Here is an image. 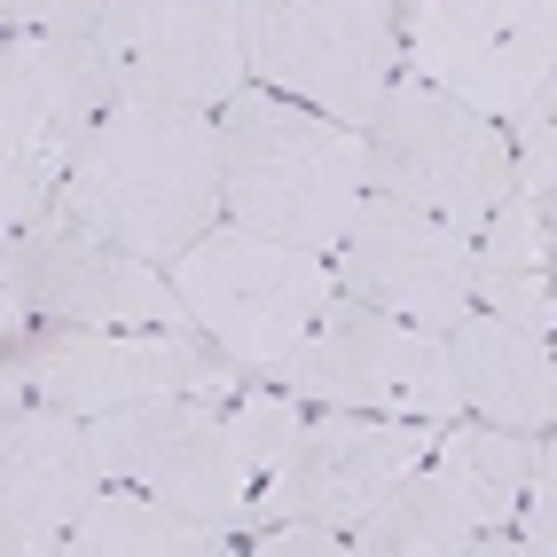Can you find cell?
Returning <instances> with one entry per match:
<instances>
[{
  "label": "cell",
  "mask_w": 557,
  "mask_h": 557,
  "mask_svg": "<svg viewBox=\"0 0 557 557\" xmlns=\"http://www.w3.org/2000/svg\"><path fill=\"white\" fill-rule=\"evenodd\" d=\"M534 471V432L510 424H440L432 456L393 479V495L346 534L361 557H503L510 518Z\"/></svg>",
  "instance_id": "obj_3"
},
{
  "label": "cell",
  "mask_w": 557,
  "mask_h": 557,
  "mask_svg": "<svg viewBox=\"0 0 557 557\" xmlns=\"http://www.w3.org/2000/svg\"><path fill=\"white\" fill-rule=\"evenodd\" d=\"M212 134H220V220L330 259L369 189L361 134L268 87H236L212 110Z\"/></svg>",
  "instance_id": "obj_2"
},
{
  "label": "cell",
  "mask_w": 557,
  "mask_h": 557,
  "mask_svg": "<svg viewBox=\"0 0 557 557\" xmlns=\"http://www.w3.org/2000/svg\"><path fill=\"white\" fill-rule=\"evenodd\" d=\"M87 440H95L102 479H126V487L189 510L205 527H228L236 542L251 534V479L228 440V400H205V393L126 400L87 417Z\"/></svg>",
  "instance_id": "obj_11"
},
{
  "label": "cell",
  "mask_w": 557,
  "mask_h": 557,
  "mask_svg": "<svg viewBox=\"0 0 557 557\" xmlns=\"http://www.w3.org/2000/svg\"><path fill=\"white\" fill-rule=\"evenodd\" d=\"M48 197H55V189H48L40 173H24V165H16L9 150H0V244H9V236L24 228V220L48 205Z\"/></svg>",
  "instance_id": "obj_22"
},
{
  "label": "cell",
  "mask_w": 557,
  "mask_h": 557,
  "mask_svg": "<svg viewBox=\"0 0 557 557\" xmlns=\"http://www.w3.org/2000/svg\"><path fill=\"white\" fill-rule=\"evenodd\" d=\"M110 0H0V24L9 32H63V40H87L102 24Z\"/></svg>",
  "instance_id": "obj_21"
},
{
  "label": "cell",
  "mask_w": 557,
  "mask_h": 557,
  "mask_svg": "<svg viewBox=\"0 0 557 557\" xmlns=\"http://www.w3.org/2000/svg\"><path fill=\"white\" fill-rule=\"evenodd\" d=\"M16 338H24V307L9 299V290H0V354H9Z\"/></svg>",
  "instance_id": "obj_23"
},
{
  "label": "cell",
  "mask_w": 557,
  "mask_h": 557,
  "mask_svg": "<svg viewBox=\"0 0 557 557\" xmlns=\"http://www.w3.org/2000/svg\"><path fill=\"white\" fill-rule=\"evenodd\" d=\"M0 290L24 307V322L55 330H141V322H189L173 299V283L87 228L63 197H48L24 228L0 244Z\"/></svg>",
  "instance_id": "obj_10"
},
{
  "label": "cell",
  "mask_w": 557,
  "mask_h": 557,
  "mask_svg": "<svg viewBox=\"0 0 557 557\" xmlns=\"http://www.w3.org/2000/svg\"><path fill=\"white\" fill-rule=\"evenodd\" d=\"M393 40L408 79L503 126L557 79V0H393Z\"/></svg>",
  "instance_id": "obj_8"
},
{
  "label": "cell",
  "mask_w": 557,
  "mask_h": 557,
  "mask_svg": "<svg viewBox=\"0 0 557 557\" xmlns=\"http://www.w3.org/2000/svg\"><path fill=\"white\" fill-rule=\"evenodd\" d=\"M354 134H361L369 189L448 220L456 236H471L479 220L510 197V141H503V126L479 119V110L456 102V95L408 79V71L385 79V95L369 102V119Z\"/></svg>",
  "instance_id": "obj_4"
},
{
  "label": "cell",
  "mask_w": 557,
  "mask_h": 557,
  "mask_svg": "<svg viewBox=\"0 0 557 557\" xmlns=\"http://www.w3.org/2000/svg\"><path fill=\"white\" fill-rule=\"evenodd\" d=\"M440 354H448L456 400L471 417L510 424V432H549V417H557V354H549L542 330L471 307V314H456L440 330Z\"/></svg>",
  "instance_id": "obj_17"
},
{
  "label": "cell",
  "mask_w": 557,
  "mask_h": 557,
  "mask_svg": "<svg viewBox=\"0 0 557 557\" xmlns=\"http://www.w3.org/2000/svg\"><path fill=\"white\" fill-rule=\"evenodd\" d=\"M440 424H408V417H369V408H314L290 432L283 463L259 479L251 495V527L275 518H314V527L354 534L369 510L393 495L400 471H417L432 456Z\"/></svg>",
  "instance_id": "obj_13"
},
{
  "label": "cell",
  "mask_w": 557,
  "mask_h": 557,
  "mask_svg": "<svg viewBox=\"0 0 557 557\" xmlns=\"http://www.w3.org/2000/svg\"><path fill=\"white\" fill-rule=\"evenodd\" d=\"M0 377L71 408V417H102V408L158 400V393L236 400L251 369L228 361L197 322H141V330H55L48 322V338L0 354Z\"/></svg>",
  "instance_id": "obj_6"
},
{
  "label": "cell",
  "mask_w": 557,
  "mask_h": 557,
  "mask_svg": "<svg viewBox=\"0 0 557 557\" xmlns=\"http://www.w3.org/2000/svg\"><path fill=\"white\" fill-rule=\"evenodd\" d=\"M95 487L87 417L0 377V557H55Z\"/></svg>",
  "instance_id": "obj_15"
},
{
  "label": "cell",
  "mask_w": 557,
  "mask_h": 557,
  "mask_svg": "<svg viewBox=\"0 0 557 557\" xmlns=\"http://www.w3.org/2000/svg\"><path fill=\"white\" fill-rule=\"evenodd\" d=\"M0 40H9V24H0Z\"/></svg>",
  "instance_id": "obj_24"
},
{
  "label": "cell",
  "mask_w": 557,
  "mask_h": 557,
  "mask_svg": "<svg viewBox=\"0 0 557 557\" xmlns=\"http://www.w3.org/2000/svg\"><path fill=\"white\" fill-rule=\"evenodd\" d=\"M102 110L110 87L87 40H63V32H9L0 40V150L24 173H40L48 189L79 158Z\"/></svg>",
  "instance_id": "obj_16"
},
{
  "label": "cell",
  "mask_w": 557,
  "mask_h": 557,
  "mask_svg": "<svg viewBox=\"0 0 557 557\" xmlns=\"http://www.w3.org/2000/svg\"><path fill=\"white\" fill-rule=\"evenodd\" d=\"M87 48L110 102L134 110H220L251 79L236 0H110Z\"/></svg>",
  "instance_id": "obj_12"
},
{
  "label": "cell",
  "mask_w": 557,
  "mask_h": 557,
  "mask_svg": "<svg viewBox=\"0 0 557 557\" xmlns=\"http://www.w3.org/2000/svg\"><path fill=\"white\" fill-rule=\"evenodd\" d=\"M307 424V400L299 393H283V385H244L228 400V440H236V463L251 479V495H259V479H268L290 448V432Z\"/></svg>",
  "instance_id": "obj_20"
},
{
  "label": "cell",
  "mask_w": 557,
  "mask_h": 557,
  "mask_svg": "<svg viewBox=\"0 0 557 557\" xmlns=\"http://www.w3.org/2000/svg\"><path fill=\"white\" fill-rule=\"evenodd\" d=\"M63 549L71 557H228L236 534L205 527V518L173 510V503L141 495V487H126V479H102V487L87 495V510L71 518Z\"/></svg>",
  "instance_id": "obj_19"
},
{
  "label": "cell",
  "mask_w": 557,
  "mask_h": 557,
  "mask_svg": "<svg viewBox=\"0 0 557 557\" xmlns=\"http://www.w3.org/2000/svg\"><path fill=\"white\" fill-rule=\"evenodd\" d=\"M55 197L126 244L150 268H173L205 228H220V134L212 110H134L110 102L79 158L63 165Z\"/></svg>",
  "instance_id": "obj_1"
},
{
  "label": "cell",
  "mask_w": 557,
  "mask_h": 557,
  "mask_svg": "<svg viewBox=\"0 0 557 557\" xmlns=\"http://www.w3.org/2000/svg\"><path fill=\"white\" fill-rule=\"evenodd\" d=\"M244 71L268 95H290L322 119L361 126L400 71L393 0H236Z\"/></svg>",
  "instance_id": "obj_9"
},
{
  "label": "cell",
  "mask_w": 557,
  "mask_h": 557,
  "mask_svg": "<svg viewBox=\"0 0 557 557\" xmlns=\"http://www.w3.org/2000/svg\"><path fill=\"white\" fill-rule=\"evenodd\" d=\"M330 275L346 299L400 314L417 330H448L456 314H471V236L385 189H361L346 236L330 244Z\"/></svg>",
  "instance_id": "obj_14"
},
{
  "label": "cell",
  "mask_w": 557,
  "mask_h": 557,
  "mask_svg": "<svg viewBox=\"0 0 557 557\" xmlns=\"http://www.w3.org/2000/svg\"><path fill=\"white\" fill-rule=\"evenodd\" d=\"M268 377L283 393H299L307 408H369V417H408V424H456L463 417L440 330L377 314V307L346 299V290L314 314V330Z\"/></svg>",
  "instance_id": "obj_7"
},
{
  "label": "cell",
  "mask_w": 557,
  "mask_h": 557,
  "mask_svg": "<svg viewBox=\"0 0 557 557\" xmlns=\"http://www.w3.org/2000/svg\"><path fill=\"white\" fill-rule=\"evenodd\" d=\"M173 299L205 338L244 361L251 377L290 354L314 330V314L338 299V275H330L322 251H299V244H275V236H251V228H205L189 251L173 259Z\"/></svg>",
  "instance_id": "obj_5"
},
{
  "label": "cell",
  "mask_w": 557,
  "mask_h": 557,
  "mask_svg": "<svg viewBox=\"0 0 557 557\" xmlns=\"http://www.w3.org/2000/svg\"><path fill=\"white\" fill-rule=\"evenodd\" d=\"M549 197L510 189L487 220L471 228V307L510 314L527 330H557V283H549Z\"/></svg>",
  "instance_id": "obj_18"
}]
</instances>
